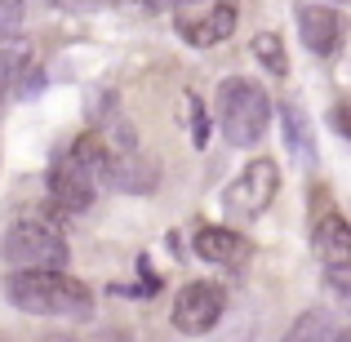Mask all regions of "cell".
Wrapping results in <instances>:
<instances>
[{"label":"cell","mask_w":351,"mask_h":342,"mask_svg":"<svg viewBox=\"0 0 351 342\" xmlns=\"http://www.w3.org/2000/svg\"><path fill=\"white\" fill-rule=\"evenodd\" d=\"M178 36L196 49H209V45H223L227 36L236 32L240 23V9L232 0H209V5H191V9H178Z\"/></svg>","instance_id":"cell-5"},{"label":"cell","mask_w":351,"mask_h":342,"mask_svg":"<svg viewBox=\"0 0 351 342\" xmlns=\"http://www.w3.org/2000/svg\"><path fill=\"white\" fill-rule=\"evenodd\" d=\"M0 254L14 271H62L67 267V240L53 218L23 214L0 240Z\"/></svg>","instance_id":"cell-2"},{"label":"cell","mask_w":351,"mask_h":342,"mask_svg":"<svg viewBox=\"0 0 351 342\" xmlns=\"http://www.w3.org/2000/svg\"><path fill=\"white\" fill-rule=\"evenodd\" d=\"M182 103H187V120H191V147H200L205 151L209 147V116H205V103H200L196 94H182Z\"/></svg>","instance_id":"cell-16"},{"label":"cell","mask_w":351,"mask_h":342,"mask_svg":"<svg viewBox=\"0 0 351 342\" xmlns=\"http://www.w3.org/2000/svg\"><path fill=\"white\" fill-rule=\"evenodd\" d=\"M338 342H351V329H343V334H338Z\"/></svg>","instance_id":"cell-22"},{"label":"cell","mask_w":351,"mask_h":342,"mask_svg":"<svg viewBox=\"0 0 351 342\" xmlns=\"http://www.w3.org/2000/svg\"><path fill=\"white\" fill-rule=\"evenodd\" d=\"M298 27H302V45L320 58H329L343 45V18L325 5H298Z\"/></svg>","instance_id":"cell-9"},{"label":"cell","mask_w":351,"mask_h":342,"mask_svg":"<svg viewBox=\"0 0 351 342\" xmlns=\"http://www.w3.org/2000/svg\"><path fill=\"white\" fill-rule=\"evenodd\" d=\"M334 129L351 138V103H338V107H334Z\"/></svg>","instance_id":"cell-18"},{"label":"cell","mask_w":351,"mask_h":342,"mask_svg":"<svg viewBox=\"0 0 351 342\" xmlns=\"http://www.w3.org/2000/svg\"><path fill=\"white\" fill-rule=\"evenodd\" d=\"M249 240L232 227H200L196 231V254L205 262H218V267H245L249 262Z\"/></svg>","instance_id":"cell-10"},{"label":"cell","mask_w":351,"mask_h":342,"mask_svg":"<svg viewBox=\"0 0 351 342\" xmlns=\"http://www.w3.org/2000/svg\"><path fill=\"white\" fill-rule=\"evenodd\" d=\"M334 5H351V0H334Z\"/></svg>","instance_id":"cell-24"},{"label":"cell","mask_w":351,"mask_h":342,"mask_svg":"<svg viewBox=\"0 0 351 342\" xmlns=\"http://www.w3.org/2000/svg\"><path fill=\"white\" fill-rule=\"evenodd\" d=\"M285 342H338V329H334V320H329L325 311H302V316L289 325Z\"/></svg>","instance_id":"cell-14"},{"label":"cell","mask_w":351,"mask_h":342,"mask_svg":"<svg viewBox=\"0 0 351 342\" xmlns=\"http://www.w3.org/2000/svg\"><path fill=\"white\" fill-rule=\"evenodd\" d=\"M173 0H143V9H152V14H160V9H169Z\"/></svg>","instance_id":"cell-19"},{"label":"cell","mask_w":351,"mask_h":342,"mask_svg":"<svg viewBox=\"0 0 351 342\" xmlns=\"http://www.w3.org/2000/svg\"><path fill=\"white\" fill-rule=\"evenodd\" d=\"M276 191H280V169H276V160H249L245 173L223 191V205L240 209V214H263L276 200Z\"/></svg>","instance_id":"cell-6"},{"label":"cell","mask_w":351,"mask_h":342,"mask_svg":"<svg viewBox=\"0 0 351 342\" xmlns=\"http://www.w3.org/2000/svg\"><path fill=\"white\" fill-rule=\"evenodd\" d=\"M280 129H285V143H289L293 160L311 169L316 164V138H311V125H307L298 103H280Z\"/></svg>","instance_id":"cell-11"},{"label":"cell","mask_w":351,"mask_h":342,"mask_svg":"<svg viewBox=\"0 0 351 342\" xmlns=\"http://www.w3.org/2000/svg\"><path fill=\"white\" fill-rule=\"evenodd\" d=\"M178 9H191V5H209V0H173Z\"/></svg>","instance_id":"cell-21"},{"label":"cell","mask_w":351,"mask_h":342,"mask_svg":"<svg viewBox=\"0 0 351 342\" xmlns=\"http://www.w3.org/2000/svg\"><path fill=\"white\" fill-rule=\"evenodd\" d=\"M23 71H32V40H23V36L0 40V98L18 85Z\"/></svg>","instance_id":"cell-12"},{"label":"cell","mask_w":351,"mask_h":342,"mask_svg":"<svg viewBox=\"0 0 351 342\" xmlns=\"http://www.w3.org/2000/svg\"><path fill=\"white\" fill-rule=\"evenodd\" d=\"M98 196V178L89 169H80L71 156H58L49 169V200L58 214H85Z\"/></svg>","instance_id":"cell-7"},{"label":"cell","mask_w":351,"mask_h":342,"mask_svg":"<svg viewBox=\"0 0 351 342\" xmlns=\"http://www.w3.org/2000/svg\"><path fill=\"white\" fill-rule=\"evenodd\" d=\"M311 249H316L320 267L329 276L351 271V223L343 214H334V209L316 214V223H311Z\"/></svg>","instance_id":"cell-8"},{"label":"cell","mask_w":351,"mask_h":342,"mask_svg":"<svg viewBox=\"0 0 351 342\" xmlns=\"http://www.w3.org/2000/svg\"><path fill=\"white\" fill-rule=\"evenodd\" d=\"M49 342H76V338H49Z\"/></svg>","instance_id":"cell-23"},{"label":"cell","mask_w":351,"mask_h":342,"mask_svg":"<svg viewBox=\"0 0 351 342\" xmlns=\"http://www.w3.org/2000/svg\"><path fill=\"white\" fill-rule=\"evenodd\" d=\"M254 58L263 62L267 71H276V76H289V53H285V40L276 32H258L254 36Z\"/></svg>","instance_id":"cell-15"},{"label":"cell","mask_w":351,"mask_h":342,"mask_svg":"<svg viewBox=\"0 0 351 342\" xmlns=\"http://www.w3.org/2000/svg\"><path fill=\"white\" fill-rule=\"evenodd\" d=\"M18 27H23V0H0V40H9Z\"/></svg>","instance_id":"cell-17"},{"label":"cell","mask_w":351,"mask_h":342,"mask_svg":"<svg viewBox=\"0 0 351 342\" xmlns=\"http://www.w3.org/2000/svg\"><path fill=\"white\" fill-rule=\"evenodd\" d=\"M218 125H223L227 143L236 147H254L271 125V98L263 94L258 80L245 76H227L218 85Z\"/></svg>","instance_id":"cell-3"},{"label":"cell","mask_w":351,"mask_h":342,"mask_svg":"<svg viewBox=\"0 0 351 342\" xmlns=\"http://www.w3.org/2000/svg\"><path fill=\"white\" fill-rule=\"evenodd\" d=\"M227 311V289L214 280H191L178 289V298H173V329L187 338H200L209 334V329L223 320Z\"/></svg>","instance_id":"cell-4"},{"label":"cell","mask_w":351,"mask_h":342,"mask_svg":"<svg viewBox=\"0 0 351 342\" xmlns=\"http://www.w3.org/2000/svg\"><path fill=\"white\" fill-rule=\"evenodd\" d=\"M112 187L120 191H152L156 187V164L143 160V156H116V169H112Z\"/></svg>","instance_id":"cell-13"},{"label":"cell","mask_w":351,"mask_h":342,"mask_svg":"<svg viewBox=\"0 0 351 342\" xmlns=\"http://www.w3.org/2000/svg\"><path fill=\"white\" fill-rule=\"evenodd\" d=\"M5 298L32 316H89L94 293L67 271H14L5 280Z\"/></svg>","instance_id":"cell-1"},{"label":"cell","mask_w":351,"mask_h":342,"mask_svg":"<svg viewBox=\"0 0 351 342\" xmlns=\"http://www.w3.org/2000/svg\"><path fill=\"white\" fill-rule=\"evenodd\" d=\"M71 5H120V0H71Z\"/></svg>","instance_id":"cell-20"}]
</instances>
